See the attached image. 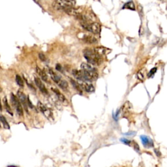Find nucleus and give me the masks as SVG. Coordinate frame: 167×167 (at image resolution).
I'll use <instances>...</instances> for the list:
<instances>
[{
    "mask_svg": "<svg viewBox=\"0 0 167 167\" xmlns=\"http://www.w3.org/2000/svg\"><path fill=\"white\" fill-rule=\"evenodd\" d=\"M67 15H71V16H74L75 17L78 16L80 15H82V13L83 11V9L81 7H78V8H75L74 7H71L69 9H66V10L64 11Z\"/></svg>",
    "mask_w": 167,
    "mask_h": 167,
    "instance_id": "7",
    "label": "nucleus"
},
{
    "mask_svg": "<svg viewBox=\"0 0 167 167\" xmlns=\"http://www.w3.org/2000/svg\"><path fill=\"white\" fill-rule=\"evenodd\" d=\"M16 82L20 87H21V88L24 87V81H23L22 78L19 75L16 76Z\"/></svg>",
    "mask_w": 167,
    "mask_h": 167,
    "instance_id": "24",
    "label": "nucleus"
},
{
    "mask_svg": "<svg viewBox=\"0 0 167 167\" xmlns=\"http://www.w3.org/2000/svg\"><path fill=\"white\" fill-rule=\"evenodd\" d=\"M156 71H157V68L155 67V68H153L150 71V73L148 74V77H150V76H151L152 75H154V73L156 72Z\"/></svg>",
    "mask_w": 167,
    "mask_h": 167,
    "instance_id": "25",
    "label": "nucleus"
},
{
    "mask_svg": "<svg viewBox=\"0 0 167 167\" xmlns=\"http://www.w3.org/2000/svg\"><path fill=\"white\" fill-rule=\"evenodd\" d=\"M2 106L1 104V101H0V112H2Z\"/></svg>",
    "mask_w": 167,
    "mask_h": 167,
    "instance_id": "29",
    "label": "nucleus"
},
{
    "mask_svg": "<svg viewBox=\"0 0 167 167\" xmlns=\"http://www.w3.org/2000/svg\"><path fill=\"white\" fill-rule=\"evenodd\" d=\"M59 86L64 90H67L69 87V85H68V83L66 82L65 80H62L61 82L58 84Z\"/></svg>",
    "mask_w": 167,
    "mask_h": 167,
    "instance_id": "21",
    "label": "nucleus"
},
{
    "mask_svg": "<svg viewBox=\"0 0 167 167\" xmlns=\"http://www.w3.org/2000/svg\"><path fill=\"white\" fill-rule=\"evenodd\" d=\"M72 74L76 79L82 82H91L98 78V73H89L84 70H73Z\"/></svg>",
    "mask_w": 167,
    "mask_h": 167,
    "instance_id": "1",
    "label": "nucleus"
},
{
    "mask_svg": "<svg viewBox=\"0 0 167 167\" xmlns=\"http://www.w3.org/2000/svg\"><path fill=\"white\" fill-rule=\"evenodd\" d=\"M75 0H55L52 7L56 10H66L75 6Z\"/></svg>",
    "mask_w": 167,
    "mask_h": 167,
    "instance_id": "3",
    "label": "nucleus"
},
{
    "mask_svg": "<svg viewBox=\"0 0 167 167\" xmlns=\"http://www.w3.org/2000/svg\"><path fill=\"white\" fill-rule=\"evenodd\" d=\"M56 68V70H58V71H60V72H63V71H62L61 66L60 64H57Z\"/></svg>",
    "mask_w": 167,
    "mask_h": 167,
    "instance_id": "27",
    "label": "nucleus"
},
{
    "mask_svg": "<svg viewBox=\"0 0 167 167\" xmlns=\"http://www.w3.org/2000/svg\"><path fill=\"white\" fill-rule=\"evenodd\" d=\"M141 140L142 144L145 146V147H151L153 146L152 141L150 140L146 136H141Z\"/></svg>",
    "mask_w": 167,
    "mask_h": 167,
    "instance_id": "17",
    "label": "nucleus"
},
{
    "mask_svg": "<svg viewBox=\"0 0 167 167\" xmlns=\"http://www.w3.org/2000/svg\"><path fill=\"white\" fill-rule=\"evenodd\" d=\"M160 1H161V2H165V1H166V0H160Z\"/></svg>",
    "mask_w": 167,
    "mask_h": 167,
    "instance_id": "30",
    "label": "nucleus"
},
{
    "mask_svg": "<svg viewBox=\"0 0 167 167\" xmlns=\"http://www.w3.org/2000/svg\"><path fill=\"white\" fill-rule=\"evenodd\" d=\"M80 24L85 30L94 35H99L101 32V26L97 22H80Z\"/></svg>",
    "mask_w": 167,
    "mask_h": 167,
    "instance_id": "4",
    "label": "nucleus"
},
{
    "mask_svg": "<svg viewBox=\"0 0 167 167\" xmlns=\"http://www.w3.org/2000/svg\"><path fill=\"white\" fill-rule=\"evenodd\" d=\"M36 70H37V73L39 74V76H41L42 80L45 81V82H49V80H48V76L43 70L41 69L40 68L38 67L36 68Z\"/></svg>",
    "mask_w": 167,
    "mask_h": 167,
    "instance_id": "16",
    "label": "nucleus"
},
{
    "mask_svg": "<svg viewBox=\"0 0 167 167\" xmlns=\"http://www.w3.org/2000/svg\"><path fill=\"white\" fill-rule=\"evenodd\" d=\"M95 1H99V0H95Z\"/></svg>",
    "mask_w": 167,
    "mask_h": 167,
    "instance_id": "31",
    "label": "nucleus"
},
{
    "mask_svg": "<svg viewBox=\"0 0 167 167\" xmlns=\"http://www.w3.org/2000/svg\"><path fill=\"white\" fill-rule=\"evenodd\" d=\"M49 71V74L52 80H53L54 82H56L57 84H58L61 82V81L62 80V79L61 78L60 76L58 74H57L52 69L49 68V71Z\"/></svg>",
    "mask_w": 167,
    "mask_h": 167,
    "instance_id": "14",
    "label": "nucleus"
},
{
    "mask_svg": "<svg viewBox=\"0 0 167 167\" xmlns=\"http://www.w3.org/2000/svg\"><path fill=\"white\" fill-rule=\"evenodd\" d=\"M39 58H40V60L41 61H45L46 58H45V55L43 54H41V53L39 54Z\"/></svg>",
    "mask_w": 167,
    "mask_h": 167,
    "instance_id": "26",
    "label": "nucleus"
},
{
    "mask_svg": "<svg viewBox=\"0 0 167 167\" xmlns=\"http://www.w3.org/2000/svg\"><path fill=\"white\" fill-rule=\"evenodd\" d=\"M83 41L89 44H94L97 42L96 38L92 35H85L83 37Z\"/></svg>",
    "mask_w": 167,
    "mask_h": 167,
    "instance_id": "15",
    "label": "nucleus"
},
{
    "mask_svg": "<svg viewBox=\"0 0 167 167\" xmlns=\"http://www.w3.org/2000/svg\"><path fill=\"white\" fill-rule=\"evenodd\" d=\"M0 121H1V122L2 123L4 128L8 129H9V128H10V126H9V124L7 122V121L6 120V118H5L3 116H2V115L0 116Z\"/></svg>",
    "mask_w": 167,
    "mask_h": 167,
    "instance_id": "20",
    "label": "nucleus"
},
{
    "mask_svg": "<svg viewBox=\"0 0 167 167\" xmlns=\"http://www.w3.org/2000/svg\"><path fill=\"white\" fill-rule=\"evenodd\" d=\"M70 80H71V84H72V85H73L74 88L75 89L77 90V91H78V92H80V93H82V88H81V87H80V84L78 83V82H76V81H75V80H73L72 78H71V79H70Z\"/></svg>",
    "mask_w": 167,
    "mask_h": 167,
    "instance_id": "18",
    "label": "nucleus"
},
{
    "mask_svg": "<svg viewBox=\"0 0 167 167\" xmlns=\"http://www.w3.org/2000/svg\"><path fill=\"white\" fill-rule=\"evenodd\" d=\"M52 90L56 94V97H58V100H59V101L61 103H63L64 104V105H67V104H68L67 100V99L65 98V97L64 96V95L63 94H62L58 89H56V88H52Z\"/></svg>",
    "mask_w": 167,
    "mask_h": 167,
    "instance_id": "11",
    "label": "nucleus"
},
{
    "mask_svg": "<svg viewBox=\"0 0 167 167\" xmlns=\"http://www.w3.org/2000/svg\"><path fill=\"white\" fill-rule=\"evenodd\" d=\"M145 71H144V70H140L138 71L137 73V78L138 79H139L141 81H144L145 79V74H144Z\"/></svg>",
    "mask_w": 167,
    "mask_h": 167,
    "instance_id": "23",
    "label": "nucleus"
},
{
    "mask_svg": "<svg viewBox=\"0 0 167 167\" xmlns=\"http://www.w3.org/2000/svg\"><path fill=\"white\" fill-rule=\"evenodd\" d=\"M84 58L86 59L88 64L92 65H99L101 64L102 60L101 56H98L93 52V50L89 49H85L84 51Z\"/></svg>",
    "mask_w": 167,
    "mask_h": 167,
    "instance_id": "2",
    "label": "nucleus"
},
{
    "mask_svg": "<svg viewBox=\"0 0 167 167\" xmlns=\"http://www.w3.org/2000/svg\"><path fill=\"white\" fill-rule=\"evenodd\" d=\"M37 108L39 111L44 114V115L49 120L53 118V114L49 108H48L44 104H42L41 102L39 101L37 104Z\"/></svg>",
    "mask_w": 167,
    "mask_h": 167,
    "instance_id": "6",
    "label": "nucleus"
},
{
    "mask_svg": "<svg viewBox=\"0 0 167 167\" xmlns=\"http://www.w3.org/2000/svg\"><path fill=\"white\" fill-rule=\"evenodd\" d=\"M122 140L123 142H125V144H129V143H130V141H129V140H126V139H122Z\"/></svg>",
    "mask_w": 167,
    "mask_h": 167,
    "instance_id": "28",
    "label": "nucleus"
},
{
    "mask_svg": "<svg viewBox=\"0 0 167 167\" xmlns=\"http://www.w3.org/2000/svg\"><path fill=\"white\" fill-rule=\"evenodd\" d=\"M17 97H18L19 101H20V103L23 105L24 108L26 111L27 112V108H28L27 98L26 97V95L23 92H21L19 91L17 93Z\"/></svg>",
    "mask_w": 167,
    "mask_h": 167,
    "instance_id": "10",
    "label": "nucleus"
},
{
    "mask_svg": "<svg viewBox=\"0 0 167 167\" xmlns=\"http://www.w3.org/2000/svg\"><path fill=\"white\" fill-rule=\"evenodd\" d=\"M35 84L37 86V88L40 89V91L42 93H44L45 95L48 94V91L45 87V84H43V82H42L41 80L39 78L35 77Z\"/></svg>",
    "mask_w": 167,
    "mask_h": 167,
    "instance_id": "13",
    "label": "nucleus"
},
{
    "mask_svg": "<svg viewBox=\"0 0 167 167\" xmlns=\"http://www.w3.org/2000/svg\"><path fill=\"white\" fill-rule=\"evenodd\" d=\"M123 9H131V10H135V4L133 2H129L126 3L123 6Z\"/></svg>",
    "mask_w": 167,
    "mask_h": 167,
    "instance_id": "19",
    "label": "nucleus"
},
{
    "mask_svg": "<svg viewBox=\"0 0 167 167\" xmlns=\"http://www.w3.org/2000/svg\"><path fill=\"white\" fill-rule=\"evenodd\" d=\"M78 83L80 85V87L82 88V90L85 91L87 93H92L95 91V88L93 85L87 82H82V81H80Z\"/></svg>",
    "mask_w": 167,
    "mask_h": 167,
    "instance_id": "8",
    "label": "nucleus"
},
{
    "mask_svg": "<svg viewBox=\"0 0 167 167\" xmlns=\"http://www.w3.org/2000/svg\"><path fill=\"white\" fill-rule=\"evenodd\" d=\"M81 69L87 71V72L89 73H97V69L95 67L91 64H89L88 63H82L80 65Z\"/></svg>",
    "mask_w": 167,
    "mask_h": 167,
    "instance_id": "12",
    "label": "nucleus"
},
{
    "mask_svg": "<svg viewBox=\"0 0 167 167\" xmlns=\"http://www.w3.org/2000/svg\"><path fill=\"white\" fill-rule=\"evenodd\" d=\"M3 103H4L5 108L6 111H7L9 114H11V115H13V113H12V111H11V107H10V106H9V104L8 101H7V99L6 97H4V99H3Z\"/></svg>",
    "mask_w": 167,
    "mask_h": 167,
    "instance_id": "22",
    "label": "nucleus"
},
{
    "mask_svg": "<svg viewBox=\"0 0 167 167\" xmlns=\"http://www.w3.org/2000/svg\"><path fill=\"white\" fill-rule=\"evenodd\" d=\"M11 103L13 104V105L14 107L15 108L17 114H18L20 116H22L24 112H23V108L22 104L19 101L17 97H16L15 95L13 93H11Z\"/></svg>",
    "mask_w": 167,
    "mask_h": 167,
    "instance_id": "5",
    "label": "nucleus"
},
{
    "mask_svg": "<svg viewBox=\"0 0 167 167\" xmlns=\"http://www.w3.org/2000/svg\"><path fill=\"white\" fill-rule=\"evenodd\" d=\"M93 52L95 54H97L99 56H102L103 55H107L111 52V50L107 49L104 46H97L93 49Z\"/></svg>",
    "mask_w": 167,
    "mask_h": 167,
    "instance_id": "9",
    "label": "nucleus"
}]
</instances>
